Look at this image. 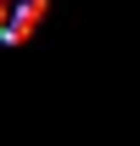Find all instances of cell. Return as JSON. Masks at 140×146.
Returning <instances> with one entry per match:
<instances>
[{
    "label": "cell",
    "mask_w": 140,
    "mask_h": 146,
    "mask_svg": "<svg viewBox=\"0 0 140 146\" xmlns=\"http://www.w3.org/2000/svg\"><path fill=\"white\" fill-rule=\"evenodd\" d=\"M45 23V0H0V39L6 45H22Z\"/></svg>",
    "instance_id": "cell-1"
}]
</instances>
